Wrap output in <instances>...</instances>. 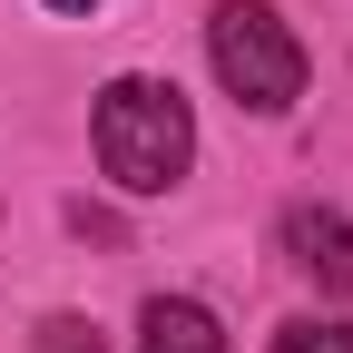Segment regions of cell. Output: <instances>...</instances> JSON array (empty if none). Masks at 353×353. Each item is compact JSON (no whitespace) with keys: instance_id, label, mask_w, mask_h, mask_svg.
Returning <instances> with one entry per match:
<instances>
[{"instance_id":"cell-1","label":"cell","mask_w":353,"mask_h":353,"mask_svg":"<svg viewBox=\"0 0 353 353\" xmlns=\"http://www.w3.org/2000/svg\"><path fill=\"white\" fill-rule=\"evenodd\" d=\"M99 167L118 196H167L196 167V118L167 79H108L99 88Z\"/></svg>"},{"instance_id":"cell-2","label":"cell","mask_w":353,"mask_h":353,"mask_svg":"<svg viewBox=\"0 0 353 353\" xmlns=\"http://www.w3.org/2000/svg\"><path fill=\"white\" fill-rule=\"evenodd\" d=\"M206 59H216V79H226V99L255 108V118H285L304 99V50H294V30L265 10V0H216Z\"/></svg>"},{"instance_id":"cell-3","label":"cell","mask_w":353,"mask_h":353,"mask_svg":"<svg viewBox=\"0 0 353 353\" xmlns=\"http://www.w3.org/2000/svg\"><path fill=\"white\" fill-rule=\"evenodd\" d=\"M285 255H294L324 294H353V216H334V206H294V216H285Z\"/></svg>"},{"instance_id":"cell-4","label":"cell","mask_w":353,"mask_h":353,"mask_svg":"<svg viewBox=\"0 0 353 353\" xmlns=\"http://www.w3.org/2000/svg\"><path fill=\"white\" fill-rule=\"evenodd\" d=\"M138 353H226V324H216L196 294H157L138 314Z\"/></svg>"},{"instance_id":"cell-5","label":"cell","mask_w":353,"mask_h":353,"mask_svg":"<svg viewBox=\"0 0 353 353\" xmlns=\"http://www.w3.org/2000/svg\"><path fill=\"white\" fill-rule=\"evenodd\" d=\"M275 353H353V324H334V314H294V324H275Z\"/></svg>"},{"instance_id":"cell-6","label":"cell","mask_w":353,"mask_h":353,"mask_svg":"<svg viewBox=\"0 0 353 353\" xmlns=\"http://www.w3.org/2000/svg\"><path fill=\"white\" fill-rule=\"evenodd\" d=\"M30 353H108V334L88 324V314H50V324L30 334Z\"/></svg>"},{"instance_id":"cell-7","label":"cell","mask_w":353,"mask_h":353,"mask_svg":"<svg viewBox=\"0 0 353 353\" xmlns=\"http://www.w3.org/2000/svg\"><path fill=\"white\" fill-rule=\"evenodd\" d=\"M50 10H99V0H50Z\"/></svg>"}]
</instances>
